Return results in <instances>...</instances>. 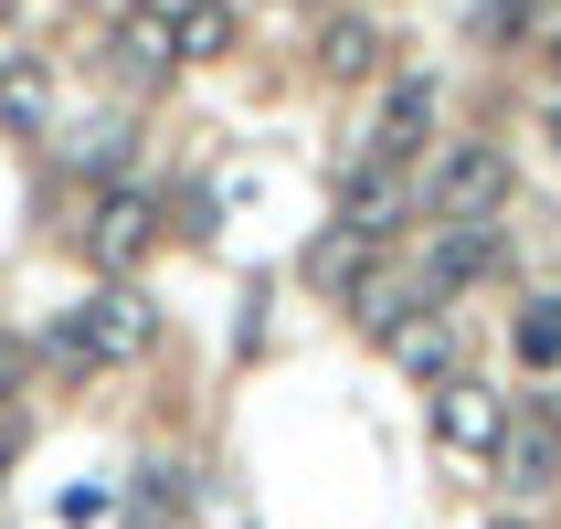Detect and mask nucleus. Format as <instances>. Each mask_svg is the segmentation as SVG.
Segmentation results:
<instances>
[{
  "mask_svg": "<svg viewBox=\"0 0 561 529\" xmlns=\"http://www.w3.org/2000/svg\"><path fill=\"white\" fill-rule=\"evenodd\" d=\"M149 340H159V308L138 297V286H106V297H85V308L54 329V349L85 360V371H117V360H138Z\"/></svg>",
  "mask_w": 561,
  "mask_h": 529,
  "instance_id": "f257e3e1",
  "label": "nucleus"
},
{
  "mask_svg": "<svg viewBox=\"0 0 561 529\" xmlns=\"http://www.w3.org/2000/svg\"><path fill=\"white\" fill-rule=\"evenodd\" d=\"M508 202V159L488 149V138H467V149L435 159V181H424V222H488Z\"/></svg>",
  "mask_w": 561,
  "mask_h": 529,
  "instance_id": "f03ea898",
  "label": "nucleus"
},
{
  "mask_svg": "<svg viewBox=\"0 0 561 529\" xmlns=\"http://www.w3.org/2000/svg\"><path fill=\"white\" fill-rule=\"evenodd\" d=\"M149 244H159V202H149V191H106L95 222H85V254L106 265V276H138Z\"/></svg>",
  "mask_w": 561,
  "mask_h": 529,
  "instance_id": "7ed1b4c3",
  "label": "nucleus"
},
{
  "mask_svg": "<svg viewBox=\"0 0 561 529\" xmlns=\"http://www.w3.org/2000/svg\"><path fill=\"white\" fill-rule=\"evenodd\" d=\"M435 117H445V85H435V74H403V85L381 95V117H371V159H392V170L424 159V149H435Z\"/></svg>",
  "mask_w": 561,
  "mask_h": 529,
  "instance_id": "20e7f679",
  "label": "nucleus"
},
{
  "mask_svg": "<svg viewBox=\"0 0 561 529\" xmlns=\"http://www.w3.org/2000/svg\"><path fill=\"white\" fill-rule=\"evenodd\" d=\"M435 445L445 456H499L508 445V403L488 381H435Z\"/></svg>",
  "mask_w": 561,
  "mask_h": 529,
  "instance_id": "39448f33",
  "label": "nucleus"
},
{
  "mask_svg": "<svg viewBox=\"0 0 561 529\" xmlns=\"http://www.w3.org/2000/svg\"><path fill=\"white\" fill-rule=\"evenodd\" d=\"M403 202H413V191H403L392 159H371V149L350 159V181H340V222H350V233H371V244H381V233L403 222Z\"/></svg>",
  "mask_w": 561,
  "mask_h": 529,
  "instance_id": "423d86ee",
  "label": "nucleus"
},
{
  "mask_svg": "<svg viewBox=\"0 0 561 529\" xmlns=\"http://www.w3.org/2000/svg\"><path fill=\"white\" fill-rule=\"evenodd\" d=\"M488 265H499V233H488V222H435V244H424V297H456V286H477L488 276Z\"/></svg>",
  "mask_w": 561,
  "mask_h": 529,
  "instance_id": "0eeeda50",
  "label": "nucleus"
},
{
  "mask_svg": "<svg viewBox=\"0 0 561 529\" xmlns=\"http://www.w3.org/2000/svg\"><path fill=\"white\" fill-rule=\"evenodd\" d=\"M106 74H117L127 95L170 85V74H181V54H170V22H149V11H127V22H117V43H106Z\"/></svg>",
  "mask_w": 561,
  "mask_h": 529,
  "instance_id": "6e6552de",
  "label": "nucleus"
},
{
  "mask_svg": "<svg viewBox=\"0 0 561 529\" xmlns=\"http://www.w3.org/2000/svg\"><path fill=\"white\" fill-rule=\"evenodd\" d=\"M170 54L181 64H222L233 54V0H181V11H170Z\"/></svg>",
  "mask_w": 561,
  "mask_h": 529,
  "instance_id": "1a4fd4ad",
  "label": "nucleus"
},
{
  "mask_svg": "<svg viewBox=\"0 0 561 529\" xmlns=\"http://www.w3.org/2000/svg\"><path fill=\"white\" fill-rule=\"evenodd\" d=\"M43 117H54V64L11 54V64H0V127H43Z\"/></svg>",
  "mask_w": 561,
  "mask_h": 529,
  "instance_id": "9d476101",
  "label": "nucleus"
},
{
  "mask_svg": "<svg viewBox=\"0 0 561 529\" xmlns=\"http://www.w3.org/2000/svg\"><path fill=\"white\" fill-rule=\"evenodd\" d=\"M308 276L329 286V297H360V286H371V233L329 222V233H318V254H308Z\"/></svg>",
  "mask_w": 561,
  "mask_h": 529,
  "instance_id": "9b49d317",
  "label": "nucleus"
},
{
  "mask_svg": "<svg viewBox=\"0 0 561 529\" xmlns=\"http://www.w3.org/2000/svg\"><path fill=\"white\" fill-rule=\"evenodd\" d=\"M381 349H392V360H403L413 381H456V371H445V360H456V340H445V318H435V308H413V318H403V329H392Z\"/></svg>",
  "mask_w": 561,
  "mask_h": 529,
  "instance_id": "f8f14e48",
  "label": "nucleus"
},
{
  "mask_svg": "<svg viewBox=\"0 0 561 529\" xmlns=\"http://www.w3.org/2000/svg\"><path fill=\"white\" fill-rule=\"evenodd\" d=\"M499 476H508V487H551V476H561V424L508 435V445H499Z\"/></svg>",
  "mask_w": 561,
  "mask_h": 529,
  "instance_id": "ddd939ff",
  "label": "nucleus"
},
{
  "mask_svg": "<svg viewBox=\"0 0 561 529\" xmlns=\"http://www.w3.org/2000/svg\"><path fill=\"white\" fill-rule=\"evenodd\" d=\"M371 64H381V32H371V22H329V32H318V74H340V85H360Z\"/></svg>",
  "mask_w": 561,
  "mask_h": 529,
  "instance_id": "4468645a",
  "label": "nucleus"
},
{
  "mask_svg": "<svg viewBox=\"0 0 561 529\" xmlns=\"http://www.w3.org/2000/svg\"><path fill=\"white\" fill-rule=\"evenodd\" d=\"M64 159H75L85 181H117L127 159H138V138H127V117H95V127H85V138H75V149H64Z\"/></svg>",
  "mask_w": 561,
  "mask_h": 529,
  "instance_id": "2eb2a0df",
  "label": "nucleus"
},
{
  "mask_svg": "<svg viewBox=\"0 0 561 529\" xmlns=\"http://www.w3.org/2000/svg\"><path fill=\"white\" fill-rule=\"evenodd\" d=\"M508 340H519V360H530V371H561V286L519 308V329H508Z\"/></svg>",
  "mask_w": 561,
  "mask_h": 529,
  "instance_id": "dca6fc26",
  "label": "nucleus"
},
{
  "mask_svg": "<svg viewBox=\"0 0 561 529\" xmlns=\"http://www.w3.org/2000/svg\"><path fill=\"white\" fill-rule=\"evenodd\" d=\"M191 508V467H149V487H127V519H181Z\"/></svg>",
  "mask_w": 561,
  "mask_h": 529,
  "instance_id": "f3484780",
  "label": "nucleus"
},
{
  "mask_svg": "<svg viewBox=\"0 0 561 529\" xmlns=\"http://www.w3.org/2000/svg\"><path fill=\"white\" fill-rule=\"evenodd\" d=\"M540 138H551V159H561V95H551V117H540Z\"/></svg>",
  "mask_w": 561,
  "mask_h": 529,
  "instance_id": "a211bd4d",
  "label": "nucleus"
},
{
  "mask_svg": "<svg viewBox=\"0 0 561 529\" xmlns=\"http://www.w3.org/2000/svg\"><path fill=\"white\" fill-rule=\"evenodd\" d=\"M540 54H551V95H561V32H551V43H540Z\"/></svg>",
  "mask_w": 561,
  "mask_h": 529,
  "instance_id": "6ab92c4d",
  "label": "nucleus"
},
{
  "mask_svg": "<svg viewBox=\"0 0 561 529\" xmlns=\"http://www.w3.org/2000/svg\"><path fill=\"white\" fill-rule=\"evenodd\" d=\"M11 54H22V43H11V32H0V64H11Z\"/></svg>",
  "mask_w": 561,
  "mask_h": 529,
  "instance_id": "aec40b11",
  "label": "nucleus"
},
{
  "mask_svg": "<svg viewBox=\"0 0 561 529\" xmlns=\"http://www.w3.org/2000/svg\"><path fill=\"white\" fill-rule=\"evenodd\" d=\"M488 529H519V519H488Z\"/></svg>",
  "mask_w": 561,
  "mask_h": 529,
  "instance_id": "412c9836",
  "label": "nucleus"
},
{
  "mask_svg": "<svg viewBox=\"0 0 561 529\" xmlns=\"http://www.w3.org/2000/svg\"><path fill=\"white\" fill-rule=\"evenodd\" d=\"M0 11H11V0H0Z\"/></svg>",
  "mask_w": 561,
  "mask_h": 529,
  "instance_id": "4be33fe9",
  "label": "nucleus"
}]
</instances>
